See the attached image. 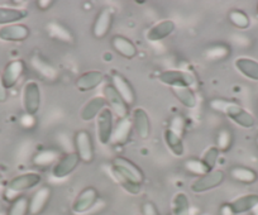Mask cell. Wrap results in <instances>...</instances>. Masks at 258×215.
Returning <instances> with one entry per match:
<instances>
[{"label": "cell", "instance_id": "31", "mask_svg": "<svg viewBox=\"0 0 258 215\" xmlns=\"http://www.w3.org/2000/svg\"><path fill=\"white\" fill-rule=\"evenodd\" d=\"M173 215H190V200L185 192H177L171 202Z\"/></svg>", "mask_w": 258, "mask_h": 215}, {"label": "cell", "instance_id": "7", "mask_svg": "<svg viewBox=\"0 0 258 215\" xmlns=\"http://www.w3.org/2000/svg\"><path fill=\"white\" fill-rule=\"evenodd\" d=\"M224 179L225 175L222 170H213V171L198 177V179L191 184L190 189L191 191L195 192V194L209 191V190H213L215 189V187L219 186V185L224 181Z\"/></svg>", "mask_w": 258, "mask_h": 215}, {"label": "cell", "instance_id": "27", "mask_svg": "<svg viewBox=\"0 0 258 215\" xmlns=\"http://www.w3.org/2000/svg\"><path fill=\"white\" fill-rule=\"evenodd\" d=\"M171 90H172L176 99L183 106H186V108H195L197 106V96H195V94H194V91L190 88H186V86H175V88H171Z\"/></svg>", "mask_w": 258, "mask_h": 215}, {"label": "cell", "instance_id": "13", "mask_svg": "<svg viewBox=\"0 0 258 215\" xmlns=\"http://www.w3.org/2000/svg\"><path fill=\"white\" fill-rule=\"evenodd\" d=\"M31 32L26 24L16 23L9 26L0 27V39L6 42H22L26 41Z\"/></svg>", "mask_w": 258, "mask_h": 215}, {"label": "cell", "instance_id": "6", "mask_svg": "<svg viewBox=\"0 0 258 215\" xmlns=\"http://www.w3.org/2000/svg\"><path fill=\"white\" fill-rule=\"evenodd\" d=\"M103 98L105 99V103L109 106V109L111 110V113H114L118 117V119L128 117L129 106L121 99V96L116 93V90L114 89V86L111 84H106L104 86Z\"/></svg>", "mask_w": 258, "mask_h": 215}, {"label": "cell", "instance_id": "22", "mask_svg": "<svg viewBox=\"0 0 258 215\" xmlns=\"http://www.w3.org/2000/svg\"><path fill=\"white\" fill-rule=\"evenodd\" d=\"M28 11L22 8H8L0 7V26H9V24L19 23L28 17Z\"/></svg>", "mask_w": 258, "mask_h": 215}, {"label": "cell", "instance_id": "24", "mask_svg": "<svg viewBox=\"0 0 258 215\" xmlns=\"http://www.w3.org/2000/svg\"><path fill=\"white\" fill-rule=\"evenodd\" d=\"M111 46L119 55L125 58H133L137 55V47L131 39L123 36H114L111 39Z\"/></svg>", "mask_w": 258, "mask_h": 215}, {"label": "cell", "instance_id": "42", "mask_svg": "<svg viewBox=\"0 0 258 215\" xmlns=\"http://www.w3.org/2000/svg\"><path fill=\"white\" fill-rule=\"evenodd\" d=\"M52 4H53V2H51V0H39L38 3H37V6H38V8L46 11V9L51 8Z\"/></svg>", "mask_w": 258, "mask_h": 215}, {"label": "cell", "instance_id": "20", "mask_svg": "<svg viewBox=\"0 0 258 215\" xmlns=\"http://www.w3.org/2000/svg\"><path fill=\"white\" fill-rule=\"evenodd\" d=\"M104 80V74L100 71H88L80 75V78L76 80V88L83 93L91 91L95 88H98Z\"/></svg>", "mask_w": 258, "mask_h": 215}, {"label": "cell", "instance_id": "12", "mask_svg": "<svg viewBox=\"0 0 258 215\" xmlns=\"http://www.w3.org/2000/svg\"><path fill=\"white\" fill-rule=\"evenodd\" d=\"M24 70H26V63L21 58L13 60L7 63V66L4 67V71L2 73V79H3V84L7 90H9V89L14 88L17 85L19 79L23 75Z\"/></svg>", "mask_w": 258, "mask_h": 215}, {"label": "cell", "instance_id": "21", "mask_svg": "<svg viewBox=\"0 0 258 215\" xmlns=\"http://www.w3.org/2000/svg\"><path fill=\"white\" fill-rule=\"evenodd\" d=\"M106 103L105 99L103 96H94L93 99L88 101L85 105L83 106L80 113V118L84 120V122H90L94 118L98 117L101 113V110L105 108Z\"/></svg>", "mask_w": 258, "mask_h": 215}, {"label": "cell", "instance_id": "11", "mask_svg": "<svg viewBox=\"0 0 258 215\" xmlns=\"http://www.w3.org/2000/svg\"><path fill=\"white\" fill-rule=\"evenodd\" d=\"M158 80L162 84H165V85L170 86V88H175V86L191 88L194 85V83H195V78H194L192 74L182 70L162 71L158 75Z\"/></svg>", "mask_w": 258, "mask_h": 215}, {"label": "cell", "instance_id": "16", "mask_svg": "<svg viewBox=\"0 0 258 215\" xmlns=\"http://www.w3.org/2000/svg\"><path fill=\"white\" fill-rule=\"evenodd\" d=\"M51 187L42 186L29 199V215H39L51 199Z\"/></svg>", "mask_w": 258, "mask_h": 215}, {"label": "cell", "instance_id": "34", "mask_svg": "<svg viewBox=\"0 0 258 215\" xmlns=\"http://www.w3.org/2000/svg\"><path fill=\"white\" fill-rule=\"evenodd\" d=\"M233 143V133L228 128H222L217 135V146L219 152H227Z\"/></svg>", "mask_w": 258, "mask_h": 215}, {"label": "cell", "instance_id": "17", "mask_svg": "<svg viewBox=\"0 0 258 215\" xmlns=\"http://www.w3.org/2000/svg\"><path fill=\"white\" fill-rule=\"evenodd\" d=\"M133 129L142 139H147L151 134V122L147 112L142 108H136L132 114Z\"/></svg>", "mask_w": 258, "mask_h": 215}, {"label": "cell", "instance_id": "5", "mask_svg": "<svg viewBox=\"0 0 258 215\" xmlns=\"http://www.w3.org/2000/svg\"><path fill=\"white\" fill-rule=\"evenodd\" d=\"M99 200V192L95 187L88 186L85 189L81 190L78 194V196L74 200L73 205H71V210L74 214L83 215L90 211L94 207V205L98 202Z\"/></svg>", "mask_w": 258, "mask_h": 215}, {"label": "cell", "instance_id": "8", "mask_svg": "<svg viewBox=\"0 0 258 215\" xmlns=\"http://www.w3.org/2000/svg\"><path fill=\"white\" fill-rule=\"evenodd\" d=\"M74 146H75V152L80 157V161L85 164H91L94 161V145L91 135L88 130H79L74 138Z\"/></svg>", "mask_w": 258, "mask_h": 215}, {"label": "cell", "instance_id": "26", "mask_svg": "<svg viewBox=\"0 0 258 215\" xmlns=\"http://www.w3.org/2000/svg\"><path fill=\"white\" fill-rule=\"evenodd\" d=\"M235 68L239 71L242 75L250 80L258 81V62L254 60H250L247 57H239L234 62Z\"/></svg>", "mask_w": 258, "mask_h": 215}, {"label": "cell", "instance_id": "18", "mask_svg": "<svg viewBox=\"0 0 258 215\" xmlns=\"http://www.w3.org/2000/svg\"><path fill=\"white\" fill-rule=\"evenodd\" d=\"M176 26L175 22L171 21V19H163V21L157 22L156 24H153L147 32V39L152 42H158L162 41V39L167 38L168 36L173 33Z\"/></svg>", "mask_w": 258, "mask_h": 215}, {"label": "cell", "instance_id": "14", "mask_svg": "<svg viewBox=\"0 0 258 215\" xmlns=\"http://www.w3.org/2000/svg\"><path fill=\"white\" fill-rule=\"evenodd\" d=\"M111 85L114 86V89L116 90V93L121 96L124 101L126 103L128 106H132L136 101V93L133 90L132 85L126 80L124 76H121L120 74L114 73L111 75Z\"/></svg>", "mask_w": 258, "mask_h": 215}, {"label": "cell", "instance_id": "43", "mask_svg": "<svg viewBox=\"0 0 258 215\" xmlns=\"http://www.w3.org/2000/svg\"><path fill=\"white\" fill-rule=\"evenodd\" d=\"M220 212H222V215H234V214H233L232 209H230L229 205H228V204L223 205L222 209H220Z\"/></svg>", "mask_w": 258, "mask_h": 215}, {"label": "cell", "instance_id": "40", "mask_svg": "<svg viewBox=\"0 0 258 215\" xmlns=\"http://www.w3.org/2000/svg\"><path fill=\"white\" fill-rule=\"evenodd\" d=\"M142 214L143 215H161L160 211H158L157 206L151 201H147L143 204Z\"/></svg>", "mask_w": 258, "mask_h": 215}, {"label": "cell", "instance_id": "9", "mask_svg": "<svg viewBox=\"0 0 258 215\" xmlns=\"http://www.w3.org/2000/svg\"><path fill=\"white\" fill-rule=\"evenodd\" d=\"M79 164H80V157L78 156V153H66L59 157V160L52 166L51 175L54 179H64L75 171Z\"/></svg>", "mask_w": 258, "mask_h": 215}, {"label": "cell", "instance_id": "37", "mask_svg": "<svg viewBox=\"0 0 258 215\" xmlns=\"http://www.w3.org/2000/svg\"><path fill=\"white\" fill-rule=\"evenodd\" d=\"M47 27H48L49 32H51V34L54 37V38L62 39V41H64V42L73 41V36H71L70 32L64 28L63 26H61V24L49 23Z\"/></svg>", "mask_w": 258, "mask_h": 215}, {"label": "cell", "instance_id": "19", "mask_svg": "<svg viewBox=\"0 0 258 215\" xmlns=\"http://www.w3.org/2000/svg\"><path fill=\"white\" fill-rule=\"evenodd\" d=\"M113 22V13L109 8L101 9L100 13L96 17L95 22L93 26V36L96 39H101L109 33Z\"/></svg>", "mask_w": 258, "mask_h": 215}, {"label": "cell", "instance_id": "29", "mask_svg": "<svg viewBox=\"0 0 258 215\" xmlns=\"http://www.w3.org/2000/svg\"><path fill=\"white\" fill-rule=\"evenodd\" d=\"M163 139H165L166 146L172 152V155H175L176 157H181L183 155L182 137L175 134L170 129H166L165 133H163Z\"/></svg>", "mask_w": 258, "mask_h": 215}, {"label": "cell", "instance_id": "2", "mask_svg": "<svg viewBox=\"0 0 258 215\" xmlns=\"http://www.w3.org/2000/svg\"><path fill=\"white\" fill-rule=\"evenodd\" d=\"M209 106L214 112L227 115L229 119H232L233 122L237 123L240 127L250 128L254 125V118L247 110L243 109L239 104L234 103V101L215 98L209 101Z\"/></svg>", "mask_w": 258, "mask_h": 215}, {"label": "cell", "instance_id": "30", "mask_svg": "<svg viewBox=\"0 0 258 215\" xmlns=\"http://www.w3.org/2000/svg\"><path fill=\"white\" fill-rule=\"evenodd\" d=\"M59 160V153L54 150H44L33 157V165L38 167L53 166Z\"/></svg>", "mask_w": 258, "mask_h": 215}, {"label": "cell", "instance_id": "41", "mask_svg": "<svg viewBox=\"0 0 258 215\" xmlns=\"http://www.w3.org/2000/svg\"><path fill=\"white\" fill-rule=\"evenodd\" d=\"M7 99H8V90H7L6 86H4L2 74H0V103H4Z\"/></svg>", "mask_w": 258, "mask_h": 215}, {"label": "cell", "instance_id": "38", "mask_svg": "<svg viewBox=\"0 0 258 215\" xmlns=\"http://www.w3.org/2000/svg\"><path fill=\"white\" fill-rule=\"evenodd\" d=\"M230 53V49L227 46H223V44H218V46L210 47L207 51V57L209 60H223V58H227L228 55Z\"/></svg>", "mask_w": 258, "mask_h": 215}, {"label": "cell", "instance_id": "33", "mask_svg": "<svg viewBox=\"0 0 258 215\" xmlns=\"http://www.w3.org/2000/svg\"><path fill=\"white\" fill-rule=\"evenodd\" d=\"M183 167L186 169V171L191 172V174L197 175L198 177L203 176V175L208 174L209 169L204 165V162L202 161V158H190V160L185 161Z\"/></svg>", "mask_w": 258, "mask_h": 215}, {"label": "cell", "instance_id": "23", "mask_svg": "<svg viewBox=\"0 0 258 215\" xmlns=\"http://www.w3.org/2000/svg\"><path fill=\"white\" fill-rule=\"evenodd\" d=\"M257 202H258V195L248 194V195H243V196L237 197V199L230 201L228 205H229V207L232 209L233 214L238 215V214H244V212L250 211Z\"/></svg>", "mask_w": 258, "mask_h": 215}, {"label": "cell", "instance_id": "32", "mask_svg": "<svg viewBox=\"0 0 258 215\" xmlns=\"http://www.w3.org/2000/svg\"><path fill=\"white\" fill-rule=\"evenodd\" d=\"M7 215H29V199L24 195L12 200Z\"/></svg>", "mask_w": 258, "mask_h": 215}, {"label": "cell", "instance_id": "25", "mask_svg": "<svg viewBox=\"0 0 258 215\" xmlns=\"http://www.w3.org/2000/svg\"><path fill=\"white\" fill-rule=\"evenodd\" d=\"M31 66L37 74H39L46 80H54L57 78V74H58L56 68L51 63L44 61L41 56H33L31 58Z\"/></svg>", "mask_w": 258, "mask_h": 215}, {"label": "cell", "instance_id": "39", "mask_svg": "<svg viewBox=\"0 0 258 215\" xmlns=\"http://www.w3.org/2000/svg\"><path fill=\"white\" fill-rule=\"evenodd\" d=\"M185 125L186 124L183 117H181V115H175V117L171 118L170 122H168L167 129H170L171 132H173L175 134L182 137L183 132H185Z\"/></svg>", "mask_w": 258, "mask_h": 215}, {"label": "cell", "instance_id": "36", "mask_svg": "<svg viewBox=\"0 0 258 215\" xmlns=\"http://www.w3.org/2000/svg\"><path fill=\"white\" fill-rule=\"evenodd\" d=\"M229 21L233 26H235L237 28L245 29L248 26H249V18H248L247 14L242 11H232L229 12Z\"/></svg>", "mask_w": 258, "mask_h": 215}, {"label": "cell", "instance_id": "35", "mask_svg": "<svg viewBox=\"0 0 258 215\" xmlns=\"http://www.w3.org/2000/svg\"><path fill=\"white\" fill-rule=\"evenodd\" d=\"M219 155H220L219 150H218L215 146L209 147L204 152V155H203V157H202V161L204 162L205 166L209 169V171H213V170L215 169V166H217V162H218V158H219Z\"/></svg>", "mask_w": 258, "mask_h": 215}, {"label": "cell", "instance_id": "45", "mask_svg": "<svg viewBox=\"0 0 258 215\" xmlns=\"http://www.w3.org/2000/svg\"><path fill=\"white\" fill-rule=\"evenodd\" d=\"M3 182H4V177H3V175H2V172H0V186L3 185Z\"/></svg>", "mask_w": 258, "mask_h": 215}, {"label": "cell", "instance_id": "44", "mask_svg": "<svg viewBox=\"0 0 258 215\" xmlns=\"http://www.w3.org/2000/svg\"><path fill=\"white\" fill-rule=\"evenodd\" d=\"M249 212H250V215H258V202L254 205V206H253V209L250 210Z\"/></svg>", "mask_w": 258, "mask_h": 215}, {"label": "cell", "instance_id": "15", "mask_svg": "<svg viewBox=\"0 0 258 215\" xmlns=\"http://www.w3.org/2000/svg\"><path fill=\"white\" fill-rule=\"evenodd\" d=\"M133 130L132 118L125 117L118 119L116 124L114 125L113 134H111V142L115 146H124L131 138Z\"/></svg>", "mask_w": 258, "mask_h": 215}, {"label": "cell", "instance_id": "46", "mask_svg": "<svg viewBox=\"0 0 258 215\" xmlns=\"http://www.w3.org/2000/svg\"><path fill=\"white\" fill-rule=\"evenodd\" d=\"M255 143H257V146H258V137H257V139H255Z\"/></svg>", "mask_w": 258, "mask_h": 215}, {"label": "cell", "instance_id": "28", "mask_svg": "<svg viewBox=\"0 0 258 215\" xmlns=\"http://www.w3.org/2000/svg\"><path fill=\"white\" fill-rule=\"evenodd\" d=\"M230 177L242 184H253L257 180V174L249 167L235 166L230 170Z\"/></svg>", "mask_w": 258, "mask_h": 215}, {"label": "cell", "instance_id": "4", "mask_svg": "<svg viewBox=\"0 0 258 215\" xmlns=\"http://www.w3.org/2000/svg\"><path fill=\"white\" fill-rule=\"evenodd\" d=\"M42 182V176L38 172H26L18 176H14L11 181L7 184V192L9 194H21V192L31 190L38 186Z\"/></svg>", "mask_w": 258, "mask_h": 215}, {"label": "cell", "instance_id": "10", "mask_svg": "<svg viewBox=\"0 0 258 215\" xmlns=\"http://www.w3.org/2000/svg\"><path fill=\"white\" fill-rule=\"evenodd\" d=\"M113 129V113L109 108H104L100 114L96 117V135L101 145L106 146L111 142Z\"/></svg>", "mask_w": 258, "mask_h": 215}, {"label": "cell", "instance_id": "3", "mask_svg": "<svg viewBox=\"0 0 258 215\" xmlns=\"http://www.w3.org/2000/svg\"><path fill=\"white\" fill-rule=\"evenodd\" d=\"M22 104L27 115L33 117L41 108V89L36 81H28L24 84L22 90Z\"/></svg>", "mask_w": 258, "mask_h": 215}, {"label": "cell", "instance_id": "1", "mask_svg": "<svg viewBox=\"0 0 258 215\" xmlns=\"http://www.w3.org/2000/svg\"><path fill=\"white\" fill-rule=\"evenodd\" d=\"M111 170L114 177L125 191L137 195L141 191V185L145 181L142 170L125 157H115L111 161Z\"/></svg>", "mask_w": 258, "mask_h": 215}]
</instances>
